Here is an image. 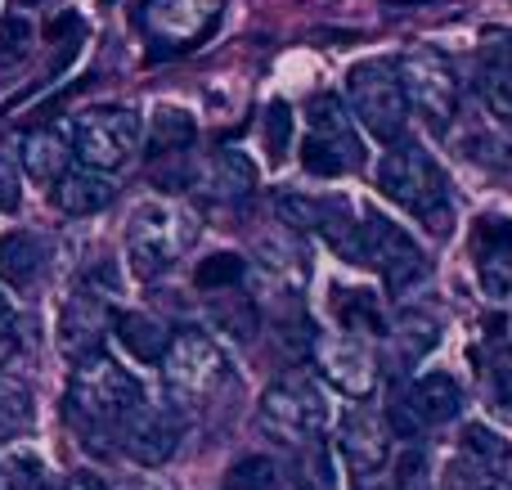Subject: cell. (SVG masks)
<instances>
[{
    "label": "cell",
    "mask_w": 512,
    "mask_h": 490,
    "mask_svg": "<svg viewBox=\"0 0 512 490\" xmlns=\"http://www.w3.org/2000/svg\"><path fill=\"white\" fill-rule=\"evenodd\" d=\"M194 189H203V198H212V203L239 207V203H248V198L256 194V162L248 158V153H239V149H221V153H212V158L203 162Z\"/></svg>",
    "instance_id": "18"
},
{
    "label": "cell",
    "mask_w": 512,
    "mask_h": 490,
    "mask_svg": "<svg viewBox=\"0 0 512 490\" xmlns=\"http://www.w3.org/2000/svg\"><path fill=\"white\" fill-rule=\"evenodd\" d=\"M113 194L117 189L108 176H99V171H90V167H68L59 180H54L50 203L59 207L63 216H95L113 203Z\"/></svg>",
    "instance_id": "20"
},
{
    "label": "cell",
    "mask_w": 512,
    "mask_h": 490,
    "mask_svg": "<svg viewBox=\"0 0 512 490\" xmlns=\"http://www.w3.org/2000/svg\"><path fill=\"white\" fill-rule=\"evenodd\" d=\"M391 333H396L400 356H405V360H423L427 351L436 347V320H432V315H423V311L400 315V324Z\"/></svg>",
    "instance_id": "35"
},
{
    "label": "cell",
    "mask_w": 512,
    "mask_h": 490,
    "mask_svg": "<svg viewBox=\"0 0 512 490\" xmlns=\"http://www.w3.org/2000/svg\"><path fill=\"white\" fill-rule=\"evenodd\" d=\"M346 113L360 122L378 144H400L409 131V108L400 95L396 68L387 59H364L346 72Z\"/></svg>",
    "instance_id": "8"
},
{
    "label": "cell",
    "mask_w": 512,
    "mask_h": 490,
    "mask_svg": "<svg viewBox=\"0 0 512 490\" xmlns=\"http://www.w3.org/2000/svg\"><path fill=\"white\" fill-rule=\"evenodd\" d=\"M108 288H99L95 279H86L81 288H72L68 302L59 311V347L68 360H81L90 351H99V333L108 329Z\"/></svg>",
    "instance_id": "15"
},
{
    "label": "cell",
    "mask_w": 512,
    "mask_h": 490,
    "mask_svg": "<svg viewBox=\"0 0 512 490\" xmlns=\"http://www.w3.org/2000/svg\"><path fill=\"white\" fill-rule=\"evenodd\" d=\"M18 207V176L9 162H0V212H14Z\"/></svg>",
    "instance_id": "38"
},
{
    "label": "cell",
    "mask_w": 512,
    "mask_h": 490,
    "mask_svg": "<svg viewBox=\"0 0 512 490\" xmlns=\"http://www.w3.org/2000/svg\"><path fill=\"white\" fill-rule=\"evenodd\" d=\"M315 234L346 261V266H364V243H360V212L351 207V198H324L319 203V225Z\"/></svg>",
    "instance_id": "24"
},
{
    "label": "cell",
    "mask_w": 512,
    "mask_h": 490,
    "mask_svg": "<svg viewBox=\"0 0 512 490\" xmlns=\"http://www.w3.org/2000/svg\"><path fill=\"white\" fill-rule=\"evenodd\" d=\"M378 194L391 198L396 207H405L409 216H418L441 239L454 230L450 176H445L441 162L423 144H414V140L387 144V153L378 158Z\"/></svg>",
    "instance_id": "1"
},
{
    "label": "cell",
    "mask_w": 512,
    "mask_h": 490,
    "mask_svg": "<svg viewBox=\"0 0 512 490\" xmlns=\"http://www.w3.org/2000/svg\"><path fill=\"white\" fill-rule=\"evenodd\" d=\"M144 140H149L153 158H185L198 144V122L185 104H158L144 126Z\"/></svg>",
    "instance_id": "23"
},
{
    "label": "cell",
    "mask_w": 512,
    "mask_h": 490,
    "mask_svg": "<svg viewBox=\"0 0 512 490\" xmlns=\"http://www.w3.org/2000/svg\"><path fill=\"white\" fill-rule=\"evenodd\" d=\"M256 252H261V270L270 275L274 288L297 293V288L310 279V252H306V243H301V234H292L279 225L274 234H265V239L256 243Z\"/></svg>",
    "instance_id": "19"
},
{
    "label": "cell",
    "mask_w": 512,
    "mask_h": 490,
    "mask_svg": "<svg viewBox=\"0 0 512 490\" xmlns=\"http://www.w3.org/2000/svg\"><path fill=\"white\" fill-rule=\"evenodd\" d=\"M324 428H328V396L310 374H288L261 392L256 432L270 437L274 446L297 450V446H306V441L324 437Z\"/></svg>",
    "instance_id": "4"
},
{
    "label": "cell",
    "mask_w": 512,
    "mask_h": 490,
    "mask_svg": "<svg viewBox=\"0 0 512 490\" xmlns=\"http://www.w3.org/2000/svg\"><path fill=\"white\" fill-rule=\"evenodd\" d=\"M180 437H185V414L176 405H149V401L117 428L126 459H135L140 468H162L176 455Z\"/></svg>",
    "instance_id": "13"
},
{
    "label": "cell",
    "mask_w": 512,
    "mask_h": 490,
    "mask_svg": "<svg viewBox=\"0 0 512 490\" xmlns=\"http://www.w3.org/2000/svg\"><path fill=\"white\" fill-rule=\"evenodd\" d=\"M301 167L310 176H351L364 167V140L355 131L351 113L342 108L337 95H319L306 108V135H301Z\"/></svg>",
    "instance_id": "6"
},
{
    "label": "cell",
    "mask_w": 512,
    "mask_h": 490,
    "mask_svg": "<svg viewBox=\"0 0 512 490\" xmlns=\"http://www.w3.org/2000/svg\"><path fill=\"white\" fill-rule=\"evenodd\" d=\"M113 324H117V338H122V347L131 351L135 360H144V365H158L162 351H167V342H171L167 324H162L158 315L126 311V315H117Z\"/></svg>",
    "instance_id": "26"
},
{
    "label": "cell",
    "mask_w": 512,
    "mask_h": 490,
    "mask_svg": "<svg viewBox=\"0 0 512 490\" xmlns=\"http://www.w3.org/2000/svg\"><path fill=\"white\" fill-rule=\"evenodd\" d=\"M472 266L490 302H512V221H477L472 230Z\"/></svg>",
    "instance_id": "16"
},
{
    "label": "cell",
    "mask_w": 512,
    "mask_h": 490,
    "mask_svg": "<svg viewBox=\"0 0 512 490\" xmlns=\"http://www.w3.org/2000/svg\"><path fill=\"white\" fill-rule=\"evenodd\" d=\"M360 243H364V266L378 270L382 288H387L391 297H405L414 293L418 284H427V275H432V261H427V252L414 243V234L405 230V225H396L391 216L382 212H360Z\"/></svg>",
    "instance_id": "9"
},
{
    "label": "cell",
    "mask_w": 512,
    "mask_h": 490,
    "mask_svg": "<svg viewBox=\"0 0 512 490\" xmlns=\"http://www.w3.org/2000/svg\"><path fill=\"white\" fill-rule=\"evenodd\" d=\"M9 315H14V297H9V288L0 284V324H9Z\"/></svg>",
    "instance_id": "43"
},
{
    "label": "cell",
    "mask_w": 512,
    "mask_h": 490,
    "mask_svg": "<svg viewBox=\"0 0 512 490\" xmlns=\"http://www.w3.org/2000/svg\"><path fill=\"white\" fill-rule=\"evenodd\" d=\"M463 473L477 482H495V477H512V446L486 423H468L463 428Z\"/></svg>",
    "instance_id": "22"
},
{
    "label": "cell",
    "mask_w": 512,
    "mask_h": 490,
    "mask_svg": "<svg viewBox=\"0 0 512 490\" xmlns=\"http://www.w3.org/2000/svg\"><path fill=\"white\" fill-rule=\"evenodd\" d=\"M337 450H342V459L355 473L369 477L391 459V432L373 410L351 405V410L342 414V423H337Z\"/></svg>",
    "instance_id": "17"
},
{
    "label": "cell",
    "mask_w": 512,
    "mask_h": 490,
    "mask_svg": "<svg viewBox=\"0 0 512 490\" xmlns=\"http://www.w3.org/2000/svg\"><path fill=\"white\" fill-rule=\"evenodd\" d=\"M230 486L234 490H274L270 459H243V464L230 473Z\"/></svg>",
    "instance_id": "36"
},
{
    "label": "cell",
    "mask_w": 512,
    "mask_h": 490,
    "mask_svg": "<svg viewBox=\"0 0 512 490\" xmlns=\"http://www.w3.org/2000/svg\"><path fill=\"white\" fill-rule=\"evenodd\" d=\"M59 490H108V482H104L99 473H90V468H77V473L63 477Z\"/></svg>",
    "instance_id": "39"
},
{
    "label": "cell",
    "mask_w": 512,
    "mask_h": 490,
    "mask_svg": "<svg viewBox=\"0 0 512 490\" xmlns=\"http://www.w3.org/2000/svg\"><path fill=\"white\" fill-rule=\"evenodd\" d=\"M333 311L342 320V333H382V306L369 288H333Z\"/></svg>",
    "instance_id": "27"
},
{
    "label": "cell",
    "mask_w": 512,
    "mask_h": 490,
    "mask_svg": "<svg viewBox=\"0 0 512 490\" xmlns=\"http://www.w3.org/2000/svg\"><path fill=\"white\" fill-rule=\"evenodd\" d=\"M243 279H248V261H243L239 252H212V257H203L194 270V284L203 288V293H230Z\"/></svg>",
    "instance_id": "31"
},
{
    "label": "cell",
    "mask_w": 512,
    "mask_h": 490,
    "mask_svg": "<svg viewBox=\"0 0 512 490\" xmlns=\"http://www.w3.org/2000/svg\"><path fill=\"white\" fill-rule=\"evenodd\" d=\"M225 490H234V486H225Z\"/></svg>",
    "instance_id": "45"
},
{
    "label": "cell",
    "mask_w": 512,
    "mask_h": 490,
    "mask_svg": "<svg viewBox=\"0 0 512 490\" xmlns=\"http://www.w3.org/2000/svg\"><path fill=\"white\" fill-rule=\"evenodd\" d=\"M400 81V95H405L409 117H423L432 131H450L459 122V72L432 45H409L391 59Z\"/></svg>",
    "instance_id": "5"
},
{
    "label": "cell",
    "mask_w": 512,
    "mask_h": 490,
    "mask_svg": "<svg viewBox=\"0 0 512 490\" xmlns=\"http://www.w3.org/2000/svg\"><path fill=\"white\" fill-rule=\"evenodd\" d=\"M495 396H499V405H508L512 410V338H504L495 347Z\"/></svg>",
    "instance_id": "37"
},
{
    "label": "cell",
    "mask_w": 512,
    "mask_h": 490,
    "mask_svg": "<svg viewBox=\"0 0 512 490\" xmlns=\"http://www.w3.org/2000/svg\"><path fill=\"white\" fill-rule=\"evenodd\" d=\"M72 158H81V167L108 171L126 167V162L140 153L144 144V117L135 108H122V104H104V108H86V113L72 122Z\"/></svg>",
    "instance_id": "10"
},
{
    "label": "cell",
    "mask_w": 512,
    "mask_h": 490,
    "mask_svg": "<svg viewBox=\"0 0 512 490\" xmlns=\"http://www.w3.org/2000/svg\"><path fill=\"white\" fill-rule=\"evenodd\" d=\"M310 356H315V369L324 374V383H333L351 401H369L378 392V360L351 333H324V338H315L310 342Z\"/></svg>",
    "instance_id": "12"
},
{
    "label": "cell",
    "mask_w": 512,
    "mask_h": 490,
    "mask_svg": "<svg viewBox=\"0 0 512 490\" xmlns=\"http://www.w3.org/2000/svg\"><path fill=\"white\" fill-rule=\"evenodd\" d=\"M468 490H512V477H495V482H477V477H472Z\"/></svg>",
    "instance_id": "42"
},
{
    "label": "cell",
    "mask_w": 512,
    "mask_h": 490,
    "mask_svg": "<svg viewBox=\"0 0 512 490\" xmlns=\"http://www.w3.org/2000/svg\"><path fill=\"white\" fill-rule=\"evenodd\" d=\"M463 410V387L459 378L450 374H423L405 387L396 405V419L405 432H432V428H445L450 419H459Z\"/></svg>",
    "instance_id": "14"
},
{
    "label": "cell",
    "mask_w": 512,
    "mask_h": 490,
    "mask_svg": "<svg viewBox=\"0 0 512 490\" xmlns=\"http://www.w3.org/2000/svg\"><path fill=\"white\" fill-rule=\"evenodd\" d=\"M225 0H144L140 27L158 54H185L203 45L221 23Z\"/></svg>",
    "instance_id": "11"
},
{
    "label": "cell",
    "mask_w": 512,
    "mask_h": 490,
    "mask_svg": "<svg viewBox=\"0 0 512 490\" xmlns=\"http://www.w3.org/2000/svg\"><path fill=\"white\" fill-rule=\"evenodd\" d=\"M32 428V392L27 383L0 374V441H14Z\"/></svg>",
    "instance_id": "30"
},
{
    "label": "cell",
    "mask_w": 512,
    "mask_h": 490,
    "mask_svg": "<svg viewBox=\"0 0 512 490\" xmlns=\"http://www.w3.org/2000/svg\"><path fill=\"white\" fill-rule=\"evenodd\" d=\"M18 162H23V171L36 185H54V180L72 167V144H68V135L54 131V126H36V131H27L23 144H18Z\"/></svg>",
    "instance_id": "21"
},
{
    "label": "cell",
    "mask_w": 512,
    "mask_h": 490,
    "mask_svg": "<svg viewBox=\"0 0 512 490\" xmlns=\"http://www.w3.org/2000/svg\"><path fill=\"white\" fill-rule=\"evenodd\" d=\"M319 203H324V198L306 194V189H279V194H274V216H279L283 230L306 239V234H315V225H319Z\"/></svg>",
    "instance_id": "29"
},
{
    "label": "cell",
    "mask_w": 512,
    "mask_h": 490,
    "mask_svg": "<svg viewBox=\"0 0 512 490\" xmlns=\"http://www.w3.org/2000/svg\"><path fill=\"white\" fill-rule=\"evenodd\" d=\"M292 135H297V117H292L288 99H270L261 113V144L270 153V162H283L292 149Z\"/></svg>",
    "instance_id": "33"
},
{
    "label": "cell",
    "mask_w": 512,
    "mask_h": 490,
    "mask_svg": "<svg viewBox=\"0 0 512 490\" xmlns=\"http://www.w3.org/2000/svg\"><path fill=\"white\" fill-rule=\"evenodd\" d=\"M297 455V464H292V473H297V486L301 490H333L337 482V468H333V450L324 446V441H306V446L292 450Z\"/></svg>",
    "instance_id": "32"
},
{
    "label": "cell",
    "mask_w": 512,
    "mask_h": 490,
    "mask_svg": "<svg viewBox=\"0 0 512 490\" xmlns=\"http://www.w3.org/2000/svg\"><path fill=\"white\" fill-rule=\"evenodd\" d=\"M360 490H382V486H360Z\"/></svg>",
    "instance_id": "44"
},
{
    "label": "cell",
    "mask_w": 512,
    "mask_h": 490,
    "mask_svg": "<svg viewBox=\"0 0 512 490\" xmlns=\"http://www.w3.org/2000/svg\"><path fill=\"white\" fill-rule=\"evenodd\" d=\"M18 351V338H14V329H9V324H0V369L9 365V356H14Z\"/></svg>",
    "instance_id": "40"
},
{
    "label": "cell",
    "mask_w": 512,
    "mask_h": 490,
    "mask_svg": "<svg viewBox=\"0 0 512 490\" xmlns=\"http://www.w3.org/2000/svg\"><path fill=\"white\" fill-rule=\"evenodd\" d=\"M140 405H144V387L113 356L90 351V356L77 360V369L68 378V419L86 437L90 432H117Z\"/></svg>",
    "instance_id": "2"
},
{
    "label": "cell",
    "mask_w": 512,
    "mask_h": 490,
    "mask_svg": "<svg viewBox=\"0 0 512 490\" xmlns=\"http://www.w3.org/2000/svg\"><path fill=\"white\" fill-rule=\"evenodd\" d=\"M212 320L239 342H252L256 333H261V311H256V302L243 288H230V293L212 297Z\"/></svg>",
    "instance_id": "28"
},
{
    "label": "cell",
    "mask_w": 512,
    "mask_h": 490,
    "mask_svg": "<svg viewBox=\"0 0 512 490\" xmlns=\"http://www.w3.org/2000/svg\"><path fill=\"white\" fill-rule=\"evenodd\" d=\"M158 369H162V387H167V405H176L180 414L203 405L207 396L225 383V374H230V369H225V351L216 347L203 329L171 333Z\"/></svg>",
    "instance_id": "7"
},
{
    "label": "cell",
    "mask_w": 512,
    "mask_h": 490,
    "mask_svg": "<svg viewBox=\"0 0 512 490\" xmlns=\"http://www.w3.org/2000/svg\"><path fill=\"white\" fill-rule=\"evenodd\" d=\"M45 261H50V248H45L41 234H5L0 239V284H14V288H27L45 275Z\"/></svg>",
    "instance_id": "25"
},
{
    "label": "cell",
    "mask_w": 512,
    "mask_h": 490,
    "mask_svg": "<svg viewBox=\"0 0 512 490\" xmlns=\"http://www.w3.org/2000/svg\"><path fill=\"white\" fill-rule=\"evenodd\" d=\"M194 243H198V216L180 203L153 198V203L135 207L131 221H126V261H131V270L144 284L167 275Z\"/></svg>",
    "instance_id": "3"
},
{
    "label": "cell",
    "mask_w": 512,
    "mask_h": 490,
    "mask_svg": "<svg viewBox=\"0 0 512 490\" xmlns=\"http://www.w3.org/2000/svg\"><path fill=\"white\" fill-rule=\"evenodd\" d=\"M117 490H171L167 482H158V477H126Z\"/></svg>",
    "instance_id": "41"
},
{
    "label": "cell",
    "mask_w": 512,
    "mask_h": 490,
    "mask_svg": "<svg viewBox=\"0 0 512 490\" xmlns=\"http://www.w3.org/2000/svg\"><path fill=\"white\" fill-rule=\"evenodd\" d=\"M481 104L495 117V126L512 131V63H490L481 72Z\"/></svg>",
    "instance_id": "34"
}]
</instances>
